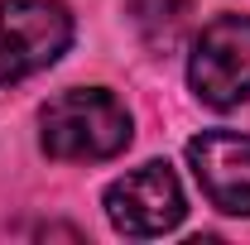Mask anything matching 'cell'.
<instances>
[{"instance_id":"6da1fadb","label":"cell","mask_w":250,"mask_h":245,"mask_svg":"<svg viewBox=\"0 0 250 245\" xmlns=\"http://www.w3.org/2000/svg\"><path fill=\"white\" fill-rule=\"evenodd\" d=\"M43 149L67 163L116 159L130 144V111L106 87H72L39 111Z\"/></svg>"},{"instance_id":"7a4b0ae2","label":"cell","mask_w":250,"mask_h":245,"mask_svg":"<svg viewBox=\"0 0 250 245\" xmlns=\"http://www.w3.org/2000/svg\"><path fill=\"white\" fill-rule=\"evenodd\" d=\"M72 43V15L62 0H0V87L43 72Z\"/></svg>"},{"instance_id":"3957f363","label":"cell","mask_w":250,"mask_h":245,"mask_svg":"<svg viewBox=\"0 0 250 245\" xmlns=\"http://www.w3.org/2000/svg\"><path fill=\"white\" fill-rule=\"evenodd\" d=\"M188 82L207 106H236L250 96V15H221L212 20L192 62H188Z\"/></svg>"},{"instance_id":"277c9868","label":"cell","mask_w":250,"mask_h":245,"mask_svg":"<svg viewBox=\"0 0 250 245\" xmlns=\"http://www.w3.org/2000/svg\"><path fill=\"white\" fill-rule=\"evenodd\" d=\"M106 216L121 236L149 241L183 221V187L168 163H145L106 187Z\"/></svg>"},{"instance_id":"5b68a950","label":"cell","mask_w":250,"mask_h":245,"mask_svg":"<svg viewBox=\"0 0 250 245\" xmlns=\"http://www.w3.org/2000/svg\"><path fill=\"white\" fill-rule=\"evenodd\" d=\"M188 163L212 207L231 216H250V135L202 130L197 140H188Z\"/></svg>"},{"instance_id":"8992f818","label":"cell","mask_w":250,"mask_h":245,"mask_svg":"<svg viewBox=\"0 0 250 245\" xmlns=\"http://www.w3.org/2000/svg\"><path fill=\"white\" fill-rule=\"evenodd\" d=\"M192 0H130V20L149 48H173L188 29Z\"/></svg>"}]
</instances>
